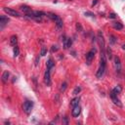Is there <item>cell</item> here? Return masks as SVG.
I'll list each match as a JSON object with an SVG mask.
<instances>
[{"mask_svg":"<svg viewBox=\"0 0 125 125\" xmlns=\"http://www.w3.org/2000/svg\"><path fill=\"white\" fill-rule=\"evenodd\" d=\"M98 42H99V45L101 47V51H106L105 50V39H104V36H103V33L101 31H98Z\"/></svg>","mask_w":125,"mask_h":125,"instance_id":"cell-3","label":"cell"},{"mask_svg":"<svg viewBox=\"0 0 125 125\" xmlns=\"http://www.w3.org/2000/svg\"><path fill=\"white\" fill-rule=\"evenodd\" d=\"M114 66H115V70L117 73H120L121 71V62H120V59L119 57H115L114 58Z\"/></svg>","mask_w":125,"mask_h":125,"instance_id":"cell-7","label":"cell"},{"mask_svg":"<svg viewBox=\"0 0 125 125\" xmlns=\"http://www.w3.org/2000/svg\"><path fill=\"white\" fill-rule=\"evenodd\" d=\"M76 28H77L78 31H82V27H81V24H80L79 23H76Z\"/></svg>","mask_w":125,"mask_h":125,"instance_id":"cell-27","label":"cell"},{"mask_svg":"<svg viewBox=\"0 0 125 125\" xmlns=\"http://www.w3.org/2000/svg\"><path fill=\"white\" fill-rule=\"evenodd\" d=\"M122 48H123V49H125V45H123V46H122Z\"/></svg>","mask_w":125,"mask_h":125,"instance_id":"cell-33","label":"cell"},{"mask_svg":"<svg viewBox=\"0 0 125 125\" xmlns=\"http://www.w3.org/2000/svg\"><path fill=\"white\" fill-rule=\"evenodd\" d=\"M44 82L47 86H50L51 85V78H50V70L47 69L45 71V74H44Z\"/></svg>","mask_w":125,"mask_h":125,"instance_id":"cell-9","label":"cell"},{"mask_svg":"<svg viewBox=\"0 0 125 125\" xmlns=\"http://www.w3.org/2000/svg\"><path fill=\"white\" fill-rule=\"evenodd\" d=\"M106 55L108 56V58L109 60L111 59L112 56H111V50H110V48H108V49H107V53H106Z\"/></svg>","mask_w":125,"mask_h":125,"instance_id":"cell-23","label":"cell"},{"mask_svg":"<svg viewBox=\"0 0 125 125\" xmlns=\"http://www.w3.org/2000/svg\"><path fill=\"white\" fill-rule=\"evenodd\" d=\"M106 66L107 65H103V64H100V67H99V69L96 73V76L97 78L99 79H101L103 76H104V74H105V71H106Z\"/></svg>","mask_w":125,"mask_h":125,"instance_id":"cell-4","label":"cell"},{"mask_svg":"<svg viewBox=\"0 0 125 125\" xmlns=\"http://www.w3.org/2000/svg\"><path fill=\"white\" fill-rule=\"evenodd\" d=\"M112 27H114V29H117V30H120L123 28V26L121 23H112Z\"/></svg>","mask_w":125,"mask_h":125,"instance_id":"cell-18","label":"cell"},{"mask_svg":"<svg viewBox=\"0 0 125 125\" xmlns=\"http://www.w3.org/2000/svg\"><path fill=\"white\" fill-rule=\"evenodd\" d=\"M95 54H96V49L95 48L91 49L90 51L87 53V55H86V62H87V65H90L92 62V61L94 60Z\"/></svg>","mask_w":125,"mask_h":125,"instance_id":"cell-2","label":"cell"},{"mask_svg":"<svg viewBox=\"0 0 125 125\" xmlns=\"http://www.w3.org/2000/svg\"><path fill=\"white\" fill-rule=\"evenodd\" d=\"M47 54V49H46V47H42V49H41V53H40V55L43 57V56H45Z\"/></svg>","mask_w":125,"mask_h":125,"instance_id":"cell-25","label":"cell"},{"mask_svg":"<svg viewBox=\"0 0 125 125\" xmlns=\"http://www.w3.org/2000/svg\"><path fill=\"white\" fill-rule=\"evenodd\" d=\"M85 16H88V17H92V18H95V15L91 12H85Z\"/></svg>","mask_w":125,"mask_h":125,"instance_id":"cell-26","label":"cell"},{"mask_svg":"<svg viewBox=\"0 0 125 125\" xmlns=\"http://www.w3.org/2000/svg\"><path fill=\"white\" fill-rule=\"evenodd\" d=\"M65 123H67V124H68V119H67V117L65 118Z\"/></svg>","mask_w":125,"mask_h":125,"instance_id":"cell-32","label":"cell"},{"mask_svg":"<svg viewBox=\"0 0 125 125\" xmlns=\"http://www.w3.org/2000/svg\"><path fill=\"white\" fill-rule=\"evenodd\" d=\"M46 16H47L48 18H50L52 21H54V22H55V23H58L59 21H61V20H62V19H61L58 15H56V14H54V13H47V14H46Z\"/></svg>","mask_w":125,"mask_h":125,"instance_id":"cell-11","label":"cell"},{"mask_svg":"<svg viewBox=\"0 0 125 125\" xmlns=\"http://www.w3.org/2000/svg\"><path fill=\"white\" fill-rule=\"evenodd\" d=\"M67 87H68L67 82H62V85H61V88H60L61 92H65V91H66V89H67Z\"/></svg>","mask_w":125,"mask_h":125,"instance_id":"cell-20","label":"cell"},{"mask_svg":"<svg viewBox=\"0 0 125 125\" xmlns=\"http://www.w3.org/2000/svg\"><path fill=\"white\" fill-rule=\"evenodd\" d=\"M110 98H111L112 102H114V105H116V106H118V107H122V104H121V102L119 101V99L117 98V95H116L115 93L111 92V93H110Z\"/></svg>","mask_w":125,"mask_h":125,"instance_id":"cell-6","label":"cell"},{"mask_svg":"<svg viewBox=\"0 0 125 125\" xmlns=\"http://www.w3.org/2000/svg\"><path fill=\"white\" fill-rule=\"evenodd\" d=\"M80 112H81V108L79 106H75V107H73L71 114H72L73 117H78L79 114H80Z\"/></svg>","mask_w":125,"mask_h":125,"instance_id":"cell-10","label":"cell"},{"mask_svg":"<svg viewBox=\"0 0 125 125\" xmlns=\"http://www.w3.org/2000/svg\"><path fill=\"white\" fill-rule=\"evenodd\" d=\"M3 11L5 12L6 14H8V16H12V17H20V14L18 13V12L16 11V10H14V9H12V8H7V7H5V8H3Z\"/></svg>","mask_w":125,"mask_h":125,"instance_id":"cell-5","label":"cell"},{"mask_svg":"<svg viewBox=\"0 0 125 125\" xmlns=\"http://www.w3.org/2000/svg\"><path fill=\"white\" fill-rule=\"evenodd\" d=\"M23 111L26 112L27 114H30V112L33 108V102L31 101H28V100H27L26 102L23 103Z\"/></svg>","mask_w":125,"mask_h":125,"instance_id":"cell-1","label":"cell"},{"mask_svg":"<svg viewBox=\"0 0 125 125\" xmlns=\"http://www.w3.org/2000/svg\"><path fill=\"white\" fill-rule=\"evenodd\" d=\"M115 42H116V37L114 35H109V43L114 44Z\"/></svg>","mask_w":125,"mask_h":125,"instance_id":"cell-21","label":"cell"},{"mask_svg":"<svg viewBox=\"0 0 125 125\" xmlns=\"http://www.w3.org/2000/svg\"><path fill=\"white\" fill-rule=\"evenodd\" d=\"M38 61H39V56H37L35 59V66H38Z\"/></svg>","mask_w":125,"mask_h":125,"instance_id":"cell-29","label":"cell"},{"mask_svg":"<svg viewBox=\"0 0 125 125\" xmlns=\"http://www.w3.org/2000/svg\"><path fill=\"white\" fill-rule=\"evenodd\" d=\"M21 11H23V13H26L27 15H28V14H29V13H31V12H32L31 8H30V7H28V6H27V5L21 6Z\"/></svg>","mask_w":125,"mask_h":125,"instance_id":"cell-12","label":"cell"},{"mask_svg":"<svg viewBox=\"0 0 125 125\" xmlns=\"http://www.w3.org/2000/svg\"><path fill=\"white\" fill-rule=\"evenodd\" d=\"M96 4H97V0H95V1L93 2V5H96Z\"/></svg>","mask_w":125,"mask_h":125,"instance_id":"cell-31","label":"cell"},{"mask_svg":"<svg viewBox=\"0 0 125 125\" xmlns=\"http://www.w3.org/2000/svg\"><path fill=\"white\" fill-rule=\"evenodd\" d=\"M9 23V19L6 17V16H0V28H3L6 24Z\"/></svg>","mask_w":125,"mask_h":125,"instance_id":"cell-8","label":"cell"},{"mask_svg":"<svg viewBox=\"0 0 125 125\" xmlns=\"http://www.w3.org/2000/svg\"><path fill=\"white\" fill-rule=\"evenodd\" d=\"M79 101H80V98H74L71 100V102H70V106L71 107H75V106H78L79 104Z\"/></svg>","mask_w":125,"mask_h":125,"instance_id":"cell-17","label":"cell"},{"mask_svg":"<svg viewBox=\"0 0 125 125\" xmlns=\"http://www.w3.org/2000/svg\"><path fill=\"white\" fill-rule=\"evenodd\" d=\"M13 52H14V57H15V58L19 56V54H20V49H19L18 46H15V47H14Z\"/></svg>","mask_w":125,"mask_h":125,"instance_id":"cell-19","label":"cell"},{"mask_svg":"<svg viewBox=\"0 0 125 125\" xmlns=\"http://www.w3.org/2000/svg\"><path fill=\"white\" fill-rule=\"evenodd\" d=\"M9 75H10V72L8 70H5L2 74V82L3 83H6L8 81V78H9Z\"/></svg>","mask_w":125,"mask_h":125,"instance_id":"cell-14","label":"cell"},{"mask_svg":"<svg viewBox=\"0 0 125 125\" xmlns=\"http://www.w3.org/2000/svg\"><path fill=\"white\" fill-rule=\"evenodd\" d=\"M80 91H81V88H80V87H76V88L73 90L72 94H73V95H77L78 93H80Z\"/></svg>","mask_w":125,"mask_h":125,"instance_id":"cell-24","label":"cell"},{"mask_svg":"<svg viewBox=\"0 0 125 125\" xmlns=\"http://www.w3.org/2000/svg\"><path fill=\"white\" fill-rule=\"evenodd\" d=\"M72 44V40L71 38H67L65 41H64V48L65 49H68Z\"/></svg>","mask_w":125,"mask_h":125,"instance_id":"cell-15","label":"cell"},{"mask_svg":"<svg viewBox=\"0 0 125 125\" xmlns=\"http://www.w3.org/2000/svg\"><path fill=\"white\" fill-rule=\"evenodd\" d=\"M58 46H56V45H54V46H52V52L54 53V52H57L58 51Z\"/></svg>","mask_w":125,"mask_h":125,"instance_id":"cell-28","label":"cell"},{"mask_svg":"<svg viewBox=\"0 0 125 125\" xmlns=\"http://www.w3.org/2000/svg\"><path fill=\"white\" fill-rule=\"evenodd\" d=\"M115 17H116V15H115L114 13H111V14L109 15V18H110V19H114Z\"/></svg>","mask_w":125,"mask_h":125,"instance_id":"cell-30","label":"cell"},{"mask_svg":"<svg viewBox=\"0 0 125 125\" xmlns=\"http://www.w3.org/2000/svg\"><path fill=\"white\" fill-rule=\"evenodd\" d=\"M10 44L12 46H17L18 44V37L17 35H12L11 38H10Z\"/></svg>","mask_w":125,"mask_h":125,"instance_id":"cell-13","label":"cell"},{"mask_svg":"<svg viewBox=\"0 0 125 125\" xmlns=\"http://www.w3.org/2000/svg\"><path fill=\"white\" fill-rule=\"evenodd\" d=\"M120 91H121V87L118 85V86H117V87H115V88H114V90H112L111 92H114V93H115V94L117 95V94H119V93H120Z\"/></svg>","mask_w":125,"mask_h":125,"instance_id":"cell-22","label":"cell"},{"mask_svg":"<svg viewBox=\"0 0 125 125\" xmlns=\"http://www.w3.org/2000/svg\"><path fill=\"white\" fill-rule=\"evenodd\" d=\"M54 65H55V62H54L53 59H52V58H50V59L48 60V62H47V69L51 70V68L54 67Z\"/></svg>","mask_w":125,"mask_h":125,"instance_id":"cell-16","label":"cell"}]
</instances>
